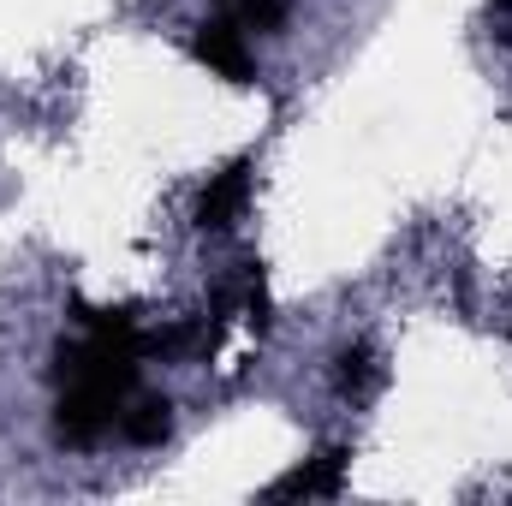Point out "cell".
<instances>
[{
    "instance_id": "cell-1",
    "label": "cell",
    "mask_w": 512,
    "mask_h": 506,
    "mask_svg": "<svg viewBox=\"0 0 512 506\" xmlns=\"http://www.w3.org/2000/svg\"><path fill=\"white\" fill-rule=\"evenodd\" d=\"M137 358L143 352L131 340H108V334L60 346V358H54V381H60L54 429H60V441L90 447V441H102L114 429V411L137 387Z\"/></svg>"
},
{
    "instance_id": "cell-2",
    "label": "cell",
    "mask_w": 512,
    "mask_h": 506,
    "mask_svg": "<svg viewBox=\"0 0 512 506\" xmlns=\"http://www.w3.org/2000/svg\"><path fill=\"white\" fill-rule=\"evenodd\" d=\"M191 48H197V60H203L215 78H227V84H256V54H251V42H245V24L209 18V24H197Z\"/></svg>"
},
{
    "instance_id": "cell-3",
    "label": "cell",
    "mask_w": 512,
    "mask_h": 506,
    "mask_svg": "<svg viewBox=\"0 0 512 506\" xmlns=\"http://www.w3.org/2000/svg\"><path fill=\"white\" fill-rule=\"evenodd\" d=\"M346 447H322L316 459H304L298 471H286L280 483H268V501H334L346 483Z\"/></svg>"
},
{
    "instance_id": "cell-4",
    "label": "cell",
    "mask_w": 512,
    "mask_h": 506,
    "mask_svg": "<svg viewBox=\"0 0 512 506\" xmlns=\"http://www.w3.org/2000/svg\"><path fill=\"white\" fill-rule=\"evenodd\" d=\"M251 185H256L251 161H227V167L203 185V197H197V227H203V233H227V227L239 221V209L251 203Z\"/></svg>"
},
{
    "instance_id": "cell-5",
    "label": "cell",
    "mask_w": 512,
    "mask_h": 506,
    "mask_svg": "<svg viewBox=\"0 0 512 506\" xmlns=\"http://www.w3.org/2000/svg\"><path fill=\"white\" fill-rule=\"evenodd\" d=\"M120 435H126L131 447H161L167 435H173V399H137L131 411H120Z\"/></svg>"
},
{
    "instance_id": "cell-6",
    "label": "cell",
    "mask_w": 512,
    "mask_h": 506,
    "mask_svg": "<svg viewBox=\"0 0 512 506\" xmlns=\"http://www.w3.org/2000/svg\"><path fill=\"white\" fill-rule=\"evenodd\" d=\"M334 364H340L334 381H340V393H346V399H370V393L382 387V358H376V346H364V340H358V346H346Z\"/></svg>"
},
{
    "instance_id": "cell-7",
    "label": "cell",
    "mask_w": 512,
    "mask_h": 506,
    "mask_svg": "<svg viewBox=\"0 0 512 506\" xmlns=\"http://www.w3.org/2000/svg\"><path fill=\"white\" fill-rule=\"evenodd\" d=\"M233 12V24L245 30H280L286 24V0H221Z\"/></svg>"
},
{
    "instance_id": "cell-8",
    "label": "cell",
    "mask_w": 512,
    "mask_h": 506,
    "mask_svg": "<svg viewBox=\"0 0 512 506\" xmlns=\"http://www.w3.org/2000/svg\"><path fill=\"white\" fill-rule=\"evenodd\" d=\"M495 6H501V12H507V42H512V0H495Z\"/></svg>"
}]
</instances>
